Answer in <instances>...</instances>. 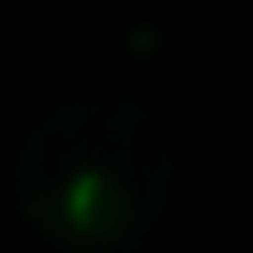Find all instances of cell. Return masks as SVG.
I'll use <instances>...</instances> for the list:
<instances>
[{"label": "cell", "mask_w": 253, "mask_h": 253, "mask_svg": "<svg viewBox=\"0 0 253 253\" xmlns=\"http://www.w3.org/2000/svg\"><path fill=\"white\" fill-rule=\"evenodd\" d=\"M178 140L151 102L81 92L43 108L11 156L22 221L70 253H113L151 232L172 205Z\"/></svg>", "instance_id": "cell-1"}]
</instances>
